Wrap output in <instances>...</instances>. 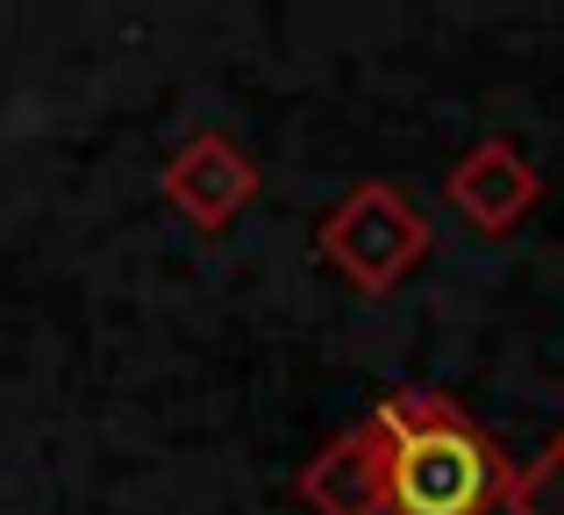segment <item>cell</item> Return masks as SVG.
Here are the masks:
<instances>
[{"label": "cell", "mask_w": 564, "mask_h": 515, "mask_svg": "<svg viewBox=\"0 0 564 515\" xmlns=\"http://www.w3.org/2000/svg\"><path fill=\"white\" fill-rule=\"evenodd\" d=\"M386 437V515H494L508 508L514 465L451 394L400 387L372 408Z\"/></svg>", "instance_id": "obj_1"}, {"label": "cell", "mask_w": 564, "mask_h": 515, "mask_svg": "<svg viewBox=\"0 0 564 515\" xmlns=\"http://www.w3.org/2000/svg\"><path fill=\"white\" fill-rule=\"evenodd\" d=\"M451 201H457V215H465L471 229L500 237V229H514V223H522V215L543 201V172L529 165V158L514 151L508 137H486V143H471V151L457 158Z\"/></svg>", "instance_id": "obj_4"}, {"label": "cell", "mask_w": 564, "mask_h": 515, "mask_svg": "<svg viewBox=\"0 0 564 515\" xmlns=\"http://www.w3.org/2000/svg\"><path fill=\"white\" fill-rule=\"evenodd\" d=\"M250 194H258V165H250L221 129L186 137L180 151H172V165H165V201L200 229H229L236 215L250 208Z\"/></svg>", "instance_id": "obj_3"}, {"label": "cell", "mask_w": 564, "mask_h": 515, "mask_svg": "<svg viewBox=\"0 0 564 515\" xmlns=\"http://www.w3.org/2000/svg\"><path fill=\"white\" fill-rule=\"evenodd\" d=\"M293 494L307 502V515H386V437L372 422L329 437L301 465Z\"/></svg>", "instance_id": "obj_5"}, {"label": "cell", "mask_w": 564, "mask_h": 515, "mask_svg": "<svg viewBox=\"0 0 564 515\" xmlns=\"http://www.w3.org/2000/svg\"><path fill=\"white\" fill-rule=\"evenodd\" d=\"M508 515H564V430L543 444V459H529L508 487Z\"/></svg>", "instance_id": "obj_6"}, {"label": "cell", "mask_w": 564, "mask_h": 515, "mask_svg": "<svg viewBox=\"0 0 564 515\" xmlns=\"http://www.w3.org/2000/svg\"><path fill=\"white\" fill-rule=\"evenodd\" d=\"M429 251V223L400 186L386 180H358L322 223V258L350 279L358 293H386L422 265Z\"/></svg>", "instance_id": "obj_2"}]
</instances>
